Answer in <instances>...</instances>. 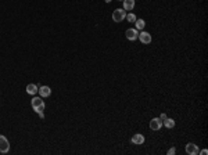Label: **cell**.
Segmentation results:
<instances>
[{
  "label": "cell",
  "mask_w": 208,
  "mask_h": 155,
  "mask_svg": "<svg viewBox=\"0 0 208 155\" xmlns=\"http://www.w3.org/2000/svg\"><path fill=\"white\" fill-rule=\"evenodd\" d=\"M31 105H32L33 111H36L38 114H42L44 111V103L40 97H33L31 101Z\"/></svg>",
  "instance_id": "obj_1"
},
{
  "label": "cell",
  "mask_w": 208,
  "mask_h": 155,
  "mask_svg": "<svg viewBox=\"0 0 208 155\" xmlns=\"http://www.w3.org/2000/svg\"><path fill=\"white\" fill-rule=\"evenodd\" d=\"M126 18V11L124 8H117L112 13V21L114 22H122Z\"/></svg>",
  "instance_id": "obj_2"
},
{
  "label": "cell",
  "mask_w": 208,
  "mask_h": 155,
  "mask_svg": "<svg viewBox=\"0 0 208 155\" xmlns=\"http://www.w3.org/2000/svg\"><path fill=\"white\" fill-rule=\"evenodd\" d=\"M8 150H10V143H8V140L4 136H0V152L6 154V152H8Z\"/></svg>",
  "instance_id": "obj_3"
},
{
  "label": "cell",
  "mask_w": 208,
  "mask_h": 155,
  "mask_svg": "<svg viewBox=\"0 0 208 155\" xmlns=\"http://www.w3.org/2000/svg\"><path fill=\"white\" fill-rule=\"evenodd\" d=\"M125 36L128 40H130V42H135V40L139 37V32H137V29H133V28H129L128 31H126Z\"/></svg>",
  "instance_id": "obj_4"
},
{
  "label": "cell",
  "mask_w": 208,
  "mask_h": 155,
  "mask_svg": "<svg viewBox=\"0 0 208 155\" xmlns=\"http://www.w3.org/2000/svg\"><path fill=\"white\" fill-rule=\"evenodd\" d=\"M139 39L143 44H150L151 43V35L148 32H144V31H142V32L139 33Z\"/></svg>",
  "instance_id": "obj_5"
},
{
  "label": "cell",
  "mask_w": 208,
  "mask_h": 155,
  "mask_svg": "<svg viewBox=\"0 0 208 155\" xmlns=\"http://www.w3.org/2000/svg\"><path fill=\"white\" fill-rule=\"evenodd\" d=\"M162 126V121L160 118H153L150 121V129L151 130H160Z\"/></svg>",
  "instance_id": "obj_6"
},
{
  "label": "cell",
  "mask_w": 208,
  "mask_h": 155,
  "mask_svg": "<svg viewBox=\"0 0 208 155\" xmlns=\"http://www.w3.org/2000/svg\"><path fill=\"white\" fill-rule=\"evenodd\" d=\"M186 152L189 155H197L198 152H200V150H198V147L196 144H193V143H189V144L186 145Z\"/></svg>",
  "instance_id": "obj_7"
},
{
  "label": "cell",
  "mask_w": 208,
  "mask_h": 155,
  "mask_svg": "<svg viewBox=\"0 0 208 155\" xmlns=\"http://www.w3.org/2000/svg\"><path fill=\"white\" fill-rule=\"evenodd\" d=\"M132 143H133V144H136V145L143 144V143H144V136H143V134H140V133L135 134V136L132 137Z\"/></svg>",
  "instance_id": "obj_8"
},
{
  "label": "cell",
  "mask_w": 208,
  "mask_h": 155,
  "mask_svg": "<svg viewBox=\"0 0 208 155\" xmlns=\"http://www.w3.org/2000/svg\"><path fill=\"white\" fill-rule=\"evenodd\" d=\"M40 93V96L42 97H49L51 94V89L49 86H42V87H39V90H38Z\"/></svg>",
  "instance_id": "obj_9"
},
{
  "label": "cell",
  "mask_w": 208,
  "mask_h": 155,
  "mask_svg": "<svg viewBox=\"0 0 208 155\" xmlns=\"http://www.w3.org/2000/svg\"><path fill=\"white\" fill-rule=\"evenodd\" d=\"M133 7H135V0H124V10L125 11L133 10Z\"/></svg>",
  "instance_id": "obj_10"
},
{
  "label": "cell",
  "mask_w": 208,
  "mask_h": 155,
  "mask_svg": "<svg viewBox=\"0 0 208 155\" xmlns=\"http://www.w3.org/2000/svg\"><path fill=\"white\" fill-rule=\"evenodd\" d=\"M38 90H39V89H38V86H36V85H33V83H31V85H28V86H26V93L31 94V96H33L35 93H38Z\"/></svg>",
  "instance_id": "obj_11"
},
{
  "label": "cell",
  "mask_w": 208,
  "mask_h": 155,
  "mask_svg": "<svg viewBox=\"0 0 208 155\" xmlns=\"http://www.w3.org/2000/svg\"><path fill=\"white\" fill-rule=\"evenodd\" d=\"M164 125L168 127V129H172V127H175V121H173V119H171V118H167L164 121Z\"/></svg>",
  "instance_id": "obj_12"
},
{
  "label": "cell",
  "mask_w": 208,
  "mask_h": 155,
  "mask_svg": "<svg viewBox=\"0 0 208 155\" xmlns=\"http://www.w3.org/2000/svg\"><path fill=\"white\" fill-rule=\"evenodd\" d=\"M135 24H136V29H137V31H143L144 25H146V22H144L143 19H136V22H135Z\"/></svg>",
  "instance_id": "obj_13"
},
{
  "label": "cell",
  "mask_w": 208,
  "mask_h": 155,
  "mask_svg": "<svg viewBox=\"0 0 208 155\" xmlns=\"http://www.w3.org/2000/svg\"><path fill=\"white\" fill-rule=\"evenodd\" d=\"M126 19H128V21L129 22H136V15L133 14V13H130V14H126Z\"/></svg>",
  "instance_id": "obj_14"
},
{
  "label": "cell",
  "mask_w": 208,
  "mask_h": 155,
  "mask_svg": "<svg viewBox=\"0 0 208 155\" xmlns=\"http://www.w3.org/2000/svg\"><path fill=\"white\" fill-rule=\"evenodd\" d=\"M173 154H175V148H171V150H169V151H168V155H173Z\"/></svg>",
  "instance_id": "obj_15"
},
{
  "label": "cell",
  "mask_w": 208,
  "mask_h": 155,
  "mask_svg": "<svg viewBox=\"0 0 208 155\" xmlns=\"http://www.w3.org/2000/svg\"><path fill=\"white\" fill-rule=\"evenodd\" d=\"M160 119H161L162 122H164L165 119H167V115H165V114H162V115H161V116H160Z\"/></svg>",
  "instance_id": "obj_16"
},
{
  "label": "cell",
  "mask_w": 208,
  "mask_h": 155,
  "mask_svg": "<svg viewBox=\"0 0 208 155\" xmlns=\"http://www.w3.org/2000/svg\"><path fill=\"white\" fill-rule=\"evenodd\" d=\"M207 150H203V151H201V155H207Z\"/></svg>",
  "instance_id": "obj_17"
},
{
  "label": "cell",
  "mask_w": 208,
  "mask_h": 155,
  "mask_svg": "<svg viewBox=\"0 0 208 155\" xmlns=\"http://www.w3.org/2000/svg\"><path fill=\"white\" fill-rule=\"evenodd\" d=\"M118 1H124V0H118Z\"/></svg>",
  "instance_id": "obj_18"
}]
</instances>
